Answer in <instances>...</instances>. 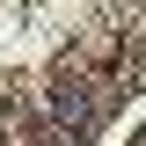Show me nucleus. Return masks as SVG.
Segmentation results:
<instances>
[{"label": "nucleus", "mask_w": 146, "mask_h": 146, "mask_svg": "<svg viewBox=\"0 0 146 146\" xmlns=\"http://www.w3.org/2000/svg\"><path fill=\"white\" fill-rule=\"evenodd\" d=\"M51 117L58 124H95V88L88 80H51Z\"/></svg>", "instance_id": "1"}]
</instances>
